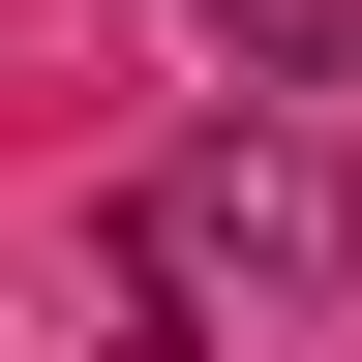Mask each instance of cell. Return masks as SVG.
<instances>
[{
  "instance_id": "2",
  "label": "cell",
  "mask_w": 362,
  "mask_h": 362,
  "mask_svg": "<svg viewBox=\"0 0 362 362\" xmlns=\"http://www.w3.org/2000/svg\"><path fill=\"white\" fill-rule=\"evenodd\" d=\"M211 30H242L272 90H362V0H211Z\"/></svg>"
},
{
  "instance_id": "1",
  "label": "cell",
  "mask_w": 362,
  "mask_h": 362,
  "mask_svg": "<svg viewBox=\"0 0 362 362\" xmlns=\"http://www.w3.org/2000/svg\"><path fill=\"white\" fill-rule=\"evenodd\" d=\"M121 272H151V302H272V332H302V302H362V181L302 151V121H211V151L121 181Z\"/></svg>"
}]
</instances>
